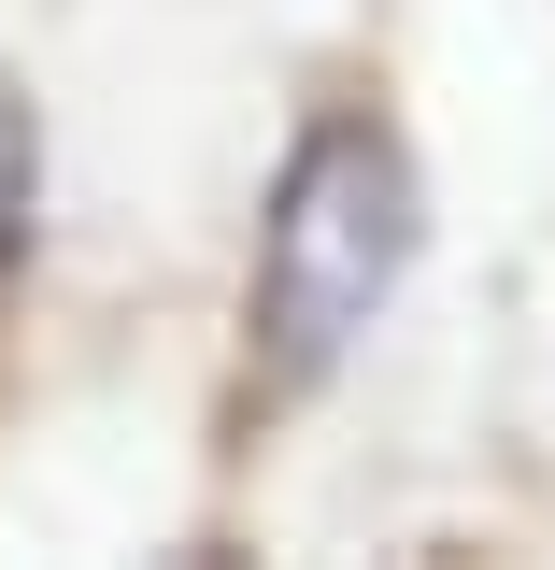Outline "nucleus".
<instances>
[{"label":"nucleus","mask_w":555,"mask_h":570,"mask_svg":"<svg viewBox=\"0 0 555 570\" xmlns=\"http://www.w3.org/2000/svg\"><path fill=\"white\" fill-rule=\"evenodd\" d=\"M29 243H43V115H29V86L0 71V299L29 272Z\"/></svg>","instance_id":"nucleus-2"},{"label":"nucleus","mask_w":555,"mask_h":570,"mask_svg":"<svg viewBox=\"0 0 555 570\" xmlns=\"http://www.w3.org/2000/svg\"><path fill=\"white\" fill-rule=\"evenodd\" d=\"M427 243V171L414 142L385 129V115H314V129L285 142L271 200H257V272H242V343H257V385H328L356 343H370V314L399 299Z\"/></svg>","instance_id":"nucleus-1"}]
</instances>
